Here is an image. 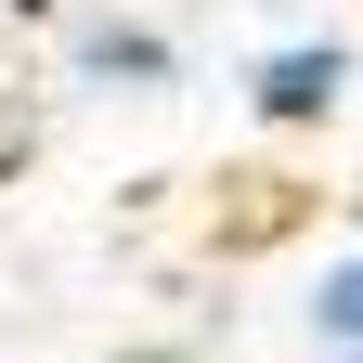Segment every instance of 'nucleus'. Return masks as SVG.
<instances>
[{
	"instance_id": "f257e3e1",
	"label": "nucleus",
	"mask_w": 363,
	"mask_h": 363,
	"mask_svg": "<svg viewBox=\"0 0 363 363\" xmlns=\"http://www.w3.org/2000/svg\"><path fill=\"white\" fill-rule=\"evenodd\" d=\"M52 65H65V91H91V104H156V91H182V39L143 26V13H65Z\"/></svg>"
},
{
	"instance_id": "f03ea898",
	"label": "nucleus",
	"mask_w": 363,
	"mask_h": 363,
	"mask_svg": "<svg viewBox=\"0 0 363 363\" xmlns=\"http://www.w3.org/2000/svg\"><path fill=\"white\" fill-rule=\"evenodd\" d=\"M350 78H363V52H350L337 26H311V39H272V52L247 65V117H259V130H286V143H298V130H337Z\"/></svg>"
},
{
	"instance_id": "20e7f679",
	"label": "nucleus",
	"mask_w": 363,
	"mask_h": 363,
	"mask_svg": "<svg viewBox=\"0 0 363 363\" xmlns=\"http://www.w3.org/2000/svg\"><path fill=\"white\" fill-rule=\"evenodd\" d=\"M350 220H363V169H350Z\"/></svg>"
},
{
	"instance_id": "7ed1b4c3",
	"label": "nucleus",
	"mask_w": 363,
	"mask_h": 363,
	"mask_svg": "<svg viewBox=\"0 0 363 363\" xmlns=\"http://www.w3.org/2000/svg\"><path fill=\"white\" fill-rule=\"evenodd\" d=\"M311 337H325L337 363H363V247H337L325 272H311Z\"/></svg>"
}]
</instances>
